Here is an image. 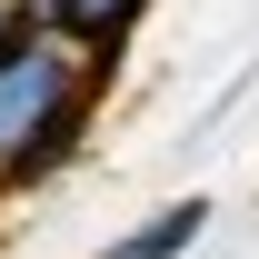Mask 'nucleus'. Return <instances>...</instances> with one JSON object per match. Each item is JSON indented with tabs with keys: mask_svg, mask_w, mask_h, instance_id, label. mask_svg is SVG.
<instances>
[{
	"mask_svg": "<svg viewBox=\"0 0 259 259\" xmlns=\"http://www.w3.org/2000/svg\"><path fill=\"white\" fill-rule=\"evenodd\" d=\"M100 90H110V70H90L50 30L10 40V50H0V190H50V180L90 150Z\"/></svg>",
	"mask_w": 259,
	"mask_h": 259,
	"instance_id": "obj_1",
	"label": "nucleus"
},
{
	"mask_svg": "<svg viewBox=\"0 0 259 259\" xmlns=\"http://www.w3.org/2000/svg\"><path fill=\"white\" fill-rule=\"evenodd\" d=\"M199 239H209V199H169V209H150V220H130L110 249H90V259H190Z\"/></svg>",
	"mask_w": 259,
	"mask_h": 259,
	"instance_id": "obj_3",
	"label": "nucleus"
},
{
	"mask_svg": "<svg viewBox=\"0 0 259 259\" xmlns=\"http://www.w3.org/2000/svg\"><path fill=\"white\" fill-rule=\"evenodd\" d=\"M160 0H30V20L60 50H80L90 70H120V50L140 40V20H150Z\"/></svg>",
	"mask_w": 259,
	"mask_h": 259,
	"instance_id": "obj_2",
	"label": "nucleus"
}]
</instances>
